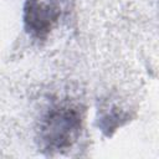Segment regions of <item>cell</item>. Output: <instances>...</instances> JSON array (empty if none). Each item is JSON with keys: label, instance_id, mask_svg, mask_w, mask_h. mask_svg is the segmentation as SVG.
Masks as SVG:
<instances>
[{"label": "cell", "instance_id": "obj_1", "mask_svg": "<svg viewBox=\"0 0 159 159\" xmlns=\"http://www.w3.org/2000/svg\"><path fill=\"white\" fill-rule=\"evenodd\" d=\"M77 119L71 113H60L55 117V119H50V134L58 144L68 140L71 138L72 130L76 128Z\"/></svg>", "mask_w": 159, "mask_h": 159}]
</instances>
